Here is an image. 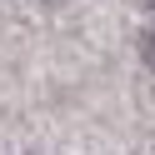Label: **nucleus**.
<instances>
[{"label": "nucleus", "instance_id": "nucleus-1", "mask_svg": "<svg viewBox=\"0 0 155 155\" xmlns=\"http://www.w3.org/2000/svg\"><path fill=\"white\" fill-rule=\"evenodd\" d=\"M140 55H145V65L155 70V30H145V35H140Z\"/></svg>", "mask_w": 155, "mask_h": 155}, {"label": "nucleus", "instance_id": "nucleus-2", "mask_svg": "<svg viewBox=\"0 0 155 155\" xmlns=\"http://www.w3.org/2000/svg\"><path fill=\"white\" fill-rule=\"evenodd\" d=\"M150 10H155V0H150Z\"/></svg>", "mask_w": 155, "mask_h": 155}]
</instances>
